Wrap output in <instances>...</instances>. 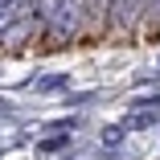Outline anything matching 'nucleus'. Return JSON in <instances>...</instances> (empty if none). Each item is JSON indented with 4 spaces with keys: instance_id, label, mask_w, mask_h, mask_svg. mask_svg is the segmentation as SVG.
<instances>
[{
    "instance_id": "nucleus-2",
    "label": "nucleus",
    "mask_w": 160,
    "mask_h": 160,
    "mask_svg": "<svg viewBox=\"0 0 160 160\" xmlns=\"http://www.w3.org/2000/svg\"><path fill=\"white\" fill-rule=\"evenodd\" d=\"M148 4V0H111V21L115 25H136V17H140V8Z\"/></svg>"
},
{
    "instance_id": "nucleus-4",
    "label": "nucleus",
    "mask_w": 160,
    "mask_h": 160,
    "mask_svg": "<svg viewBox=\"0 0 160 160\" xmlns=\"http://www.w3.org/2000/svg\"><path fill=\"white\" fill-rule=\"evenodd\" d=\"M107 12H111V0H86V21L90 25H103Z\"/></svg>"
},
{
    "instance_id": "nucleus-1",
    "label": "nucleus",
    "mask_w": 160,
    "mask_h": 160,
    "mask_svg": "<svg viewBox=\"0 0 160 160\" xmlns=\"http://www.w3.org/2000/svg\"><path fill=\"white\" fill-rule=\"evenodd\" d=\"M86 21V0H53V8H49V29L62 37H74L78 29Z\"/></svg>"
},
{
    "instance_id": "nucleus-3",
    "label": "nucleus",
    "mask_w": 160,
    "mask_h": 160,
    "mask_svg": "<svg viewBox=\"0 0 160 160\" xmlns=\"http://www.w3.org/2000/svg\"><path fill=\"white\" fill-rule=\"evenodd\" d=\"M17 21H21V0H0V37L17 29Z\"/></svg>"
},
{
    "instance_id": "nucleus-5",
    "label": "nucleus",
    "mask_w": 160,
    "mask_h": 160,
    "mask_svg": "<svg viewBox=\"0 0 160 160\" xmlns=\"http://www.w3.org/2000/svg\"><path fill=\"white\" fill-rule=\"evenodd\" d=\"M148 4H152V21L160 25V0H148Z\"/></svg>"
}]
</instances>
